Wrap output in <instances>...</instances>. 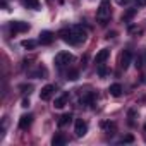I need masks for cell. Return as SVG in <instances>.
<instances>
[{
    "label": "cell",
    "mask_w": 146,
    "mask_h": 146,
    "mask_svg": "<svg viewBox=\"0 0 146 146\" xmlns=\"http://www.w3.org/2000/svg\"><path fill=\"white\" fill-rule=\"evenodd\" d=\"M58 36L62 38V41L69 43V45H79L86 40V31L83 29V26H70L65 28L58 33Z\"/></svg>",
    "instance_id": "1"
},
{
    "label": "cell",
    "mask_w": 146,
    "mask_h": 146,
    "mask_svg": "<svg viewBox=\"0 0 146 146\" xmlns=\"http://www.w3.org/2000/svg\"><path fill=\"white\" fill-rule=\"evenodd\" d=\"M96 17L102 26H107V23L110 19V0H102V4L96 11Z\"/></svg>",
    "instance_id": "2"
},
{
    "label": "cell",
    "mask_w": 146,
    "mask_h": 146,
    "mask_svg": "<svg viewBox=\"0 0 146 146\" xmlns=\"http://www.w3.org/2000/svg\"><path fill=\"white\" fill-rule=\"evenodd\" d=\"M72 60H74V55L69 53V52H58L55 55V65L57 67H64V65L70 64Z\"/></svg>",
    "instance_id": "3"
},
{
    "label": "cell",
    "mask_w": 146,
    "mask_h": 146,
    "mask_svg": "<svg viewBox=\"0 0 146 146\" xmlns=\"http://www.w3.org/2000/svg\"><path fill=\"white\" fill-rule=\"evenodd\" d=\"M29 29V24L28 23H23V21H12L11 23V31L12 33H24Z\"/></svg>",
    "instance_id": "4"
},
{
    "label": "cell",
    "mask_w": 146,
    "mask_h": 146,
    "mask_svg": "<svg viewBox=\"0 0 146 146\" xmlns=\"http://www.w3.org/2000/svg\"><path fill=\"white\" fill-rule=\"evenodd\" d=\"M74 132H76V136L78 137H83L86 132H88V124L84 122V120H76V125H74Z\"/></svg>",
    "instance_id": "5"
},
{
    "label": "cell",
    "mask_w": 146,
    "mask_h": 146,
    "mask_svg": "<svg viewBox=\"0 0 146 146\" xmlns=\"http://www.w3.org/2000/svg\"><path fill=\"white\" fill-rule=\"evenodd\" d=\"M53 93H55V86H53V84H46V86L40 91V98H41L43 102H48Z\"/></svg>",
    "instance_id": "6"
},
{
    "label": "cell",
    "mask_w": 146,
    "mask_h": 146,
    "mask_svg": "<svg viewBox=\"0 0 146 146\" xmlns=\"http://www.w3.org/2000/svg\"><path fill=\"white\" fill-rule=\"evenodd\" d=\"M131 58H132L131 52H129V50H124V52L120 53V58H119L120 67H122V69H127V67H129V64H131Z\"/></svg>",
    "instance_id": "7"
},
{
    "label": "cell",
    "mask_w": 146,
    "mask_h": 146,
    "mask_svg": "<svg viewBox=\"0 0 146 146\" xmlns=\"http://www.w3.org/2000/svg\"><path fill=\"white\" fill-rule=\"evenodd\" d=\"M52 40H53V35H52L50 31H41V33H40L38 41H40L41 45H50V43H52Z\"/></svg>",
    "instance_id": "8"
},
{
    "label": "cell",
    "mask_w": 146,
    "mask_h": 146,
    "mask_svg": "<svg viewBox=\"0 0 146 146\" xmlns=\"http://www.w3.org/2000/svg\"><path fill=\"white\" fill-rule=\"evenodd\" d=\"M108 55H110V50H108V48H102V50L96 53V57H95V62H96V64H103V62L108 58Z\"/></svg>",
    "instance_id": "9"
},
{
    "label": "cell",
    "mask_w": 146,
    "mask_h": 146,
    "mask_svg": "<svg viewBox=\"0 0 146 146\" xmlns=\"http://www.w3.org/2000/svg\"><path fill=\"white\" fill-rule=\"evenodd\" d=\"M67 102H69V93H62L58 98H55L53 107H55V108H62V107H65V105H67Z\"/></svg>",
    "instance_id": "10"
},
{
    "label": "cell",
    "mask_w": 146,
    "mask_h": 146,
    "mask_svg": "<svg viewBox=\"0 0 146 146\" xmlns=\"http://www.w3.org/2000/svg\"><path fill=\"white\" fill-rule=\"evenodd\" d=\"M31 122H33V115H31V113H28V115L24 113V115L19 119V127H21V129H28V127L31 125Z\"/></svg>",
    "instance_id": "11"
},
{
    "label": "cell",
    "mask_w": 146,
    "mask_h": 146,
    "mask_svg": "<svg viewBox=\"0 0 146 146\" xmlns=\"http://www.w3.org/2000/svg\"><path fill=\"white\" fill-rule=\"evenodd\" d=\"M108 91H110V95H112V96H120V95H122V86H120L119 83H115V84H112V86H110V90H108Z\"/></svg>",
    "instance_id": "12"
},
{
    "label": "cell",
    "mask_w": 146,
    "mask_h": 146,
    "mask_svg": "<svg viewBox=\"0 0 146 146\" xmlns=\"http://www.w3.org/2000/svg\"><path fill=\"white\" fill-rule=\"evenodd\" d=\"M70 120H72V113H64V115L58 119V127H64V125L70 124Z\"/></svg>",
    "instance_id": "13"
},
{
    "label": "cell",
    "mask_w": 146,
    "mask_h": 146,
    "mask_svg": "<svg viewBox=\"0 0 146 146\" xmlns=\"http://www.w3.org/2000/svg\"><path fill=\"white\" fill-rule=\"evenodd\" d=\"M102 129H103L107 134H113V132H115V124H113V122H102Z\"/></svg>",
    "instance_id": "14"
},
{
    "label": "cell",
    "mask_w": 146,
    "mask_h": 146,
    "mask_svg": "<svg viewBox=\"0 0 146 146\" xmlns=\"http://www.w3.org/2000/svg\"><path fill=\"white\" fill-rule=\"evenodd\" d=\"M23 4H24L28 9H35V11L40 9V2H38V0H23Z\"/></svg>",
    "instance_id": "15"
},
{
    "label": "cell",
    "mask_w": 146,
    "mask_h": 146,
    "mask_svg": "<svg viewBox=\"0 0 146 146\" xmlns=\"http://www.w3.org/2000/svg\"><path fill=\"white\" fill-rule=\"evenodd\" d=\"M52 144L53 146H62V144H65V137L62 134H55L53 139H52Z\"/></svg>",
    "instance_id": "16"
},
{
    "label": "cell",
    "mask_w": 146,
    "mask_h": 146,
    "mask_svg": "<svg viewBox=\"0 0 146 146\" xmlns=\"http://www.w3.org/2000/svg\"><path fill=\"white\" fill-rule=\"evenodd\" d=\"M38 43H40V41H35V40H24L21 45H23V48H26V50H33Z\"/></svg>",
    "instance_id": "17"
},
{
    "label": "cell",
    "mask_w": 146,
    "mask_h": 146,
    "mask_svg": "<svg viewBox=\"0 0 146 146\" xmlns=\"http://www.w3.org/2000/svg\"><path fill=\"white\" fill-rule=\"evenodd\" d=\"M78 76H79V72H78L76 69H72V70L69 72V74H67V78H69L70 81H76V79H78Z\"/></svg>",
    "instance_id": "18"
},
{
    "label": "cell",
    "mask_w": 146,
    "mask_h": 146,
    "mask_svg": "<svg viewBox=\"0 0 146 146\" xmlns=\"http://www.w3.org/2000/svg\"><path fill=\"white\" fill-rule=\"evenodd\" d=\"M134 65H136V69H141V67L144 65V62H143V57H136V60H134Z\"/></svg>",
    "instance_id": "19"
},
{
    "label": "cell",
    "mask_w": 146,
    "mask_h": 146,
    "mask_svg": "<svg viewBox=\"0 0 146 146\" xmlns=\"http://www.w3.org/2000/svg\"><path fill=\"white\" fill-rule=\"evenodd\" d=\"M98 74H100L102 78H103V76L107 74V67H105L103 64H98Z\"/></svg>",
    "instance_id": "20"
},
{
    "label": "cell",
    "mask_w": 146,
    "mask_h": 146,
    "mask_svg": "<svg viewBox=\"0 0 146 146\" xmlns=\"http://www.w3.org/2000/svg\"><path fill=\"white\" fill-rule=\"evenodd\" d=\"M134 14H136V9H131V11H129V12H127V14H125V16H124L122 19H124V21H129V19H131V17H132Z\"/></svg>",
    "instance_id": "21"
},
{
    "label": "cell",
    "mask_w": 146,
    "mask_h": 146,
    "mask_svg": "<svg viewBox=\"0 0 146 146\" xmlns=\"http://www.w3.org/2000/svg\"><path fill=\"white\" fill-rule=\"evenodd\" d=\"M134 117H136V110H129V124H134Z\"/></svg>",
    "instance_id": "22"
},
{
    "label": "cell",
    "mask_w": 146,
    "mask_h": 146,
    "mask_svg": "<svg viewBox=\"0 0 146 146\" xmlns=\"http://www.w3.org/2000/svg\"><path fill=\"white\" fill-rule=\"evenodd\" d=\"M134 141V137L131 136V134H127V136H124V139H122V143H132Z\"/></svg>",
    "instance_id": "23"
},
{
    "label": "cell",
    "mask_w": 146,
    "mask_h": 146,
    "mask_svg": "<svg viewBox=\"0 0 146 146\" xmlns=\"http://www.w3.org/2000/svg\"><path fill=\"white\" fill-rule=\"evenodd\" d=\"M136 4H137V7H144L146 5V0H136Z\"/></svg>",
    "instance_id": "24"
},
{
    "label": "cell",
    "mask_w": 146,
    "mask_h": 146,
    "mask_svg": "<svg viewBox=\"0 0 146 146\" xmlns=\"http://www.w3.org/2000/svg\"><path fill=\"white\" fill-rule=\"evenodd\" d=\"M115 2H117L119 5H124V4H127V2H129V0H115Z\"/></svg>",
    "instance_id": "25"
},
{
    "label": "cell",
    "mask_w": 146,
    "mask_h": 146,
    "mask_svg": "<svg viewBox=\"0 0 146 146\" xmlns=\"http://www.w3.org/2000/svg\"><path fill=\"white\" fill-rule=\"evenodd\" d=\"M23 107H29V100H23Z\"/></svg>",
    "instance_id": "26"
},
{
    "label": "cell",
    "mask_w": 146,
    "mask_h": 146,
    "mask_svg": "<svg viewBox=\"0 0 146 146\" xmlns=\"http://www.w3.org/2000/svg\"><path fill=\"white\" fill-rule=\"evenodd\" d=\"M143 62H144V64H146V52H144V53H143Z\"/></svg>",
    "instance_id": "27"
}]
</instances>
